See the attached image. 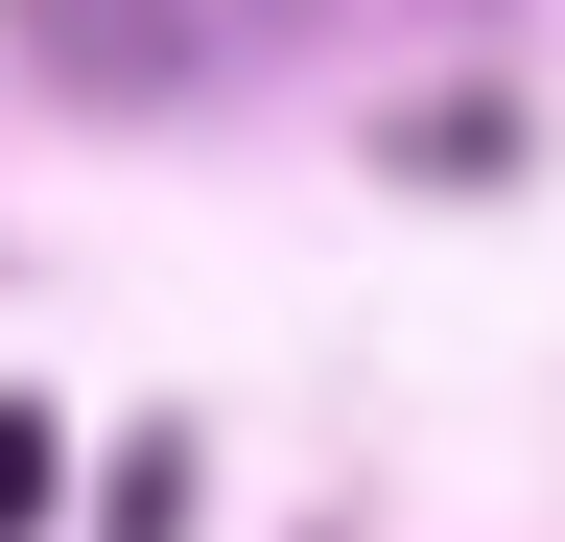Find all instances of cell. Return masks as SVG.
Returning <instances> with one entry per match:
<instances>
[{"label":"cell","mask_w":565,"mask_h":542,"mask_svg":"<svg viewBox=\"0 0 565 542\" xmlns=\"http://www.w3.org/2000/svg\"><path fill=\"white\" fill-rule=\"evenodd\" d=\"M259 24H282V0H24V47L71 95H189V72H236Z\"/></svg>","instance_id":"6da1fadb"},{"label":"cell","mask_w":565,"mask_h":542,"mask_svg":"<svg viewBox=\"0 0 565 542\" xmlns=\"http://www.w3.org/2000/svg\"><path fill=\"white\" fill-rule=\"evenodd\" d=\"M47 496H71V425H47V401H0V542H47Z\"/></svg>","instance_id":"7a4b0ae2"},{"label":"cell","mask_w":565,"mask_h":542,"mask_svg":"<svg viewBox=\"0 0 565 542\" xmlns=\"http://www.w3.org/2000/svg\"><path fill=\"white\" fill-rule=\"evenodd\" d=\"M166 519H189V448H118V519L95 542H166Z\"/></svg>","instance_id":"3957f363"}]
</instances>
